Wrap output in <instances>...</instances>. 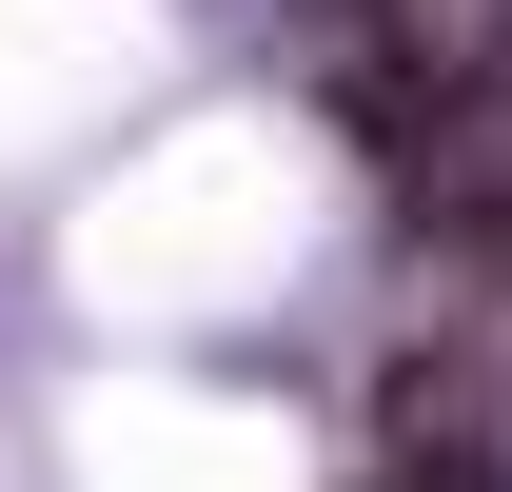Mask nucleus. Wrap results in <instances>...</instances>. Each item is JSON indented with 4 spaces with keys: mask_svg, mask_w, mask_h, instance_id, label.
Masks as SVG:
<instances>
[{
    "mask_svg": "<svg viewBox=\"0 0 512 492\" xmlns=\"http://www.w3.org/2000/svg\"><path fill=\"white\" fill-rule=\"evenodd\" d=\"M394 492H512V473H493V453H473V433H434V453H414V473H394Z\"/></svg>",
    "mask_w": 512,
    "mask_h": 492,
    "instance_id": "f257e3e1",
    "label": "nucleus"
}]
</instances>
